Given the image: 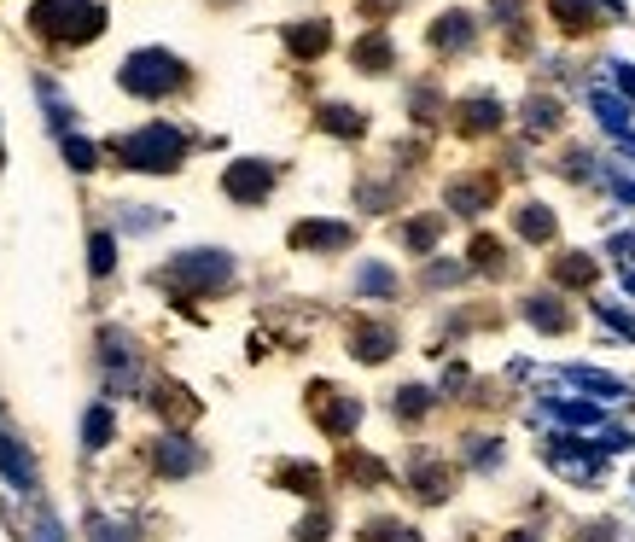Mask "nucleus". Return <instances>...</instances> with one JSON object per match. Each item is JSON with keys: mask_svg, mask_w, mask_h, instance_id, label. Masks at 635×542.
<instances>
[{"mask_svg": "<svg viewBox=\"0 0 635 542\" xmlns=\"http://www.w3.org/2000/svg\"><path fill=\"white\" fill-rule=\"evenodd\" d=\"M123 158H129L134 170H175L181 140L169 135V129H146V135H134L129 146H123Z\"/></svg>", "mask_w": 635, "mask_h": 542, "instance_id": "nucleus-1", "label": "nucleus"}, {"mask_svg": "<svg viewBox=\"0 0 635 542\" xmlns=\"http://www.w3.org/2000/svg\"><path fill=\"white\" fill-rule=\"evenodd\" d=\"M105 432H111V414H88V443H94V449H100Z\"/></svg>", "mask_w": 635, "mask_h": 542, "instance_id": "nucleus-3", "label": "nucleus"}, {"mask_svg": "<svg viewBox=\"0 0 635 542\" xmlns=\"http://www.w3.org/2000/svg\"><path fill=\"white\" fill-rule=\"evenodd\" d=\"M263 187H268L263 170H257V175H251V170H234V175H228V193H245V199H251V193H263Z\"/></svg>", "mask_w": 635, "mask_h": 542, "instance_id": "nucleus-2", "label": "nucleus"}, {"mask_svg": "<svg viewBox=\"0 0 635 542\" xmlns=\"http://www.w3.org/2000/svg\"><path fill=\"white\" fill-rule=\"evenodd\" d=\"M94 269H111V239H94Z\"/></svg>", "mask_w": 635, "mask_h": 542, "instance_id": "nucleus-4", "label": "nucleus"}]
</instances>
